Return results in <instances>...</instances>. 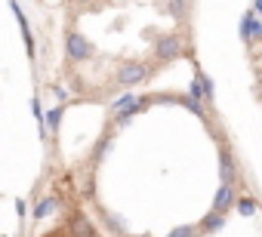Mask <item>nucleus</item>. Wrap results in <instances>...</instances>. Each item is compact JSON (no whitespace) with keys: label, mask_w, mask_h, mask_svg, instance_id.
Listing matches in <instances>:
<instances>
[{"label":"nucleus","mask_w":262,"mask_h":237,"mask_svg":"<svg viewBox=\"0 0 262 237\" xmlns=\"http://www.w3.org/2000/svg\"><path fill=\"white\" fill-rule=\"evenodd\" d=\"M256 10H259V13H262V0H256Z\"/></svg>","instance_id":"nucleus-2"},{"label":"nucleus","mask_w":262,"mask_h":237,"mask_svg":"<svg viewBox=\"0 0 262 237\" xmlns=\"http://www.w3.org/2000/svg\"><path fill=\"white\" fill-rule=\"evenodd\" d=\"M40 237H102V231L83 216V212H71L62 225H56V228H50V231H43Z\"/></svg>","instance_id":"nucleus-1"},{"label":"nucleus","mask_w":262,"mask_h":237,"mask_svg":"<svg viewBox=\"0 0 262 237\" xmlns=\"http://www.w3.org/2000/svg\"><path fill=\"white\" fill-rule=\"evenodd\" d=\"M74 4H90V0H74Z\"/></svg>","instance_id":"nucleus-3"}]
</instances>
